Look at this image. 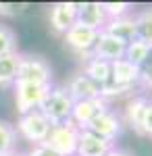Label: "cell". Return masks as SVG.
Masks as SVG:
<instances>
[{"label": "cell", "instance_id": "19", "mask_svg": "<svg viewBox=\"0 0 152 156\" xmlns=\"http://www.w3.org/2000/svg\"><path fill=\"white\" fill-rule=\"evenodd\" d=\"M133 19H136V40L152 44V9L133 12Z\"/></svg>", "mask_w": 152, "mask_h": 156}, {"label": "cell", "instance_id": "14", "mask_svg": "<svg viewBox=\"0 0 152 156\" xmlns=\"http://www.w3.org/2000/svg\"><path fill=\"white\" fill-rule=\"evenodd\" d=\"M113 83L123 85V87H138L140 85V69L131 65L129 60L119 58L110 62V79Z\"/></svg>", "mask_w": 152, "mask_h": 156}, {"label": "cell", "instance_id": "20", "mask_svg": "<svg viewBox=\"0 0 152 156\" xmlns=\"http://www.w3.org/2000/svg\"><path fill=\"white\" fill-rule=\"evenodd\" d=\"M17 131L9 121L0 119V156H9L17 152Z\"/></svg>", "mask_w": 152, "mask_h": 156}, {"label": "cell", "instance_id": "11", "mask_svg": "<svg viewBox=\"0 0 152 156\" xmlns=\"http://www.w3.org/2000/svg\"><path fill=\"white\" fill-rule=\"evenodd\" d=\"M92 56H96L100 60H106V62H115V60L125 56V44L119 42L117 37L108 36L106 31H100L98 40H96V44L92 48Z\"/></svg>", "mask_w": 152, "mask_h": 156}, {"label": "cell", "instance_id": "23", "mask_svg": "<svg viewBox=\"0 0 152 156\" xmlns=\"http://www.w3.org/2000/svg\"><path fill=\"white\" fill-rule=\"evenodd\" d=\"M102 11L106 15V21L108 19H119V17L131 15L133 4H129V2H102Z\"/></svg>", "mask_w": 152, "mask_h": 156}, {"label": "cell", "instance_id": "22", "mask_svg": "<svg viewBox=\"0 0 152 156\" xmlns=\"http://www.w3.org/2000/svg\"><path fill=\"white\" fill-rule=\"evenodd\" d=\"M17 52V36L9 25L0 23V56Z\"/></svg>", "mask_w": 152, "mask_h": 156}, {"label": "cell", "instance_id": "6", "mask_svg": "<svg viewBox=\"0 0 152 156\" xmlns=\"http://www.w3.org/2000/svg\"><path fill=\"white\" fill-rule=\"evenodd\" d=\"M123 119H121V115H117V110H113V108H106L102 110L96 119L88 125V131L96 133V135H100L102 140L106 142H117L119 137H121V133H123ZM85 131V129H83Z\"/></svg>", "mask_w": 152, "mask_h": 156}, {"label": "cell", "instance_id": "29", "mask_svg": "<svg viewBox=\"0 0 152 156\" xmlns=\"http://www.w3.org/2000/svg\"><path fill=\"white\" fill-rule=\"evenodd\" d=\"M9 156H25L23 152H19V150H17V152H13V154H9Z\"/></svg>", "mask_w": 152, "mask_h": 156}, {"label": "cell", "instance_id": "28", "mask_svg": "<svg viewBox=\"0 0 152 156\" xmlns=\"http://www.w3.org/2000/svg\"><path fill=\"white\" fill-rule=\"evenodd\" d=\"M106 156H133V154H131V152H127V150H123V148H117V146H115V148H113V150H110Z\"/></svg>", "mask_w": 152, "mask_h": 156}, {"label": "cell", "instance_id": "25", "mask_svg": "<svg viewBox=\"0 0 152 156\" xmlns=\"http://www.w3.org/2000/svg\"><path fill=\"white\" fill-rule=\"evenodd\" d=\"M29 9V4H17V2H0V17H17Z\"/></svg>", "mask_w": 152, "mask_h": 156}, {"label": "cell", "instance_id": "12", "mask_svg": "<svg viewBox=\"0 0 152 156\" xmlns=\"http://www.w3.org/2000/svg\"><path fill=\"white\" fill-rule=\"evenodd\" d=\"M75 23L94 29V31H102L106 23V15L102 11V2H77V19Z\"/></svg>", "mask_w": 152, "mask_h": 156}, {"label": "cell", "instance_id": "26", "mask_svg": "<svg viewBox=\"0 0 152 156\" xmlns=\"http://www.w3.org/2000/svg\"><path fill=\"white\" fill-rule=\"evenodd\" d=\"M140 135L152 137V98H148V104H146V110H144V117H142Z\"/></svg>", "mask_w": 152, "mask_h": 156}, {"label": "cell", "instance_id": "8", "mask_svg": "<svg viewBox=\"0 0 152 156\" xmlns=\"http://www.w3.org/2000/svg\"><path fill=\"white\" fill-rule=\"evenodd\" d=\"M108 108V102H104L102 98H94V100H79L73 104V112H71V123L83 131L88 129V125L92 123L102 110Z\"/></svg>", "mask_w": 152, "mask_h": 156}, {"label": "cell", "instance_id": "17", "mask_svg": "<svg viewBox=\"0 0 152 156\" xmlns=\"http://www.w3.org/2000/svg\"><path fill=\"white\" fill-rule=\"evenodd\" d=\"M81 73H83V75H88L92 81H96V83L102 87V85L110 79V62L92 56V58H88L85 62H83Z\"/></svg>", "mask_w": 152, "mask_h": 156}, {"label": "cell", "instance_id": "27", "mask_svg": "<svg viewBox=\"0 0 152 156\" xmlns=\"http://www.w3.org/2000/svg\"><path fill=\"white\" fill-rule=\"evenodd\" d=\"M25 156H56L50 148H46L44 144H38V146H31L27 152H25Z\"/></svg>", "mask_w": 152, "mask_h": 156}, {"label": "cell", "instance_id": "7", "mask_svg": "<svg viewBox=\"0 0 152 156\" xmlns=\"http://www.w3.org/2000/svg\"><path fill=\"white\" fill-rule=\"evenodd\" d=\"M98 34L100 31H94V29H88V27H81L75 23L63 37H65V44L77 56H81V60L85 62L88 58H92V48L98 40Z\"/></svg>", "mask_w": 152, "mask_h": 156}, {"label": "cell", "instance_id": "13", "mask_svg": "<svg viewBox=\"0 0 152 156\" xmlns=\"http://www.w3.org/2000/svg\"><path fill=\"white\" fill-rule=\"evenodd\" d=\"M115 148L113 142H106L100 135L92 131H79V142H77V152L75 156H106Z\"/></svg>", "mask_w": 152, "mask_h": 156}, {"label": "cell", "instance_id": "24", "mask_svg": "<svg viewBox=\"0 0 152 156\" xmlns=\"http://www.w3.org/2000/svg\"><path fill=\"white\" fill-rule=\"evenodd\" d=\"M140 85L144 90H152V44L150 48H148V54H146V58L144 62L140 65Z\"/></svg>", "mask_w": 152, "mask_h": 156}, {"label": "cell", "instance_id": "18", "mask_svg": "<svg viewBox=\"0 0 152 156\" xmlns=\"http://www.w3.org/2000/svg\"><path fill=\"white\" fill-rule=\"evenodd\" d=\"M21 52L0 56V87H9L17 79V69H19Z\"/></svg>", "mask_w": 152, "mask_h": 156}, {"label": "cell", "instance_id": "10", "mask_svg": "<svg viewBox=\"0 0 152 156\" xmlns=\"http://www.w3.org/2000/svg\"><path fill=\"white\" fill-rule=\"evenodd\" d=\"M65 90L69 92V96L73 98V102L100 98V85L96 83V81H92L88 75H83L81 71H77V73L71 75L67 85H65Z\"/></svg>", "mask_w": 152, "mask_h": 156}, {"label": "cell", "instance_id": "15", "mask_svg": "<svg viewBox=\"0 0 152 156\" xmlns=\"http://www.w3.org/2000/svg\"><path fill=\"white\" fill-rule=\"evenodd\" d=\"M133 12L125 15V17H119V19H108L104 23V27H102V31H106L108 36H113V37H117L119 42H123L127 46L129 42L136 40V19H133Z\"/></svg>", "mask_w": 152, "mask_h": 156}, {"label": "cell", "instance_id": "1", "mask_svg": "<svg viewBox=\"0 0 152 156\" xmlns=\"http://www.w3.org/2000/svg\"><path fill=\"white\" fill-rule=\"evenodd\" d=\"M73 104L75 102L69 96V92L65 90V85H52L38 110L48 119L50 127H56V125H65L71 121Z\"/></svg>", "mask_w": 152, "mask_h": 156}, {"label": "cell", "instance_id": "16", "mask_svg": "<svg viewBox=\"0 0 152 156\" xmlns=\"http://www.w3.org/2000/svg\"><path fill=\"white\" fill-rule=\"evenodd\" d=\"M148 104V96L146 94H138V96H131L127 100V104L123 108V125L131 127L133 131L140 135V125H142V117H144V110Z\"/></svg>", "mask_w": 152, "mask_h": 156}, {"label": "cell", "instance_id": "3", "mask_svg": "<svg viewBox=\"0 0 152 156\" xmlns=\"http://www.w3.org/2000/svg\"><path fill=\"white\" fill-rule=\"evenodd\" d=\"M15 131H17V137H21L25 142H29L31 146L44 144L50 133V123L48 119L40 112V110H31V112H25V115H19L17 117V123L13 125Z\"/></svg>", "mask_w": 152, "mask_h": 156}, {"label": "cell", "instance_id": "2", "mask_svg": "<svg viewBox=\"0 0 152 156\" xmlns=\"http://www.w3.org/2000/svg\"><path fill=\"white\" fill-rule=\"evenodd\" d=\"M15 81L50 87L52 85V67L46 58H42L38 54H21Z\"/></svg>", "mask_w": 152, "mask_h": 156}, {"label": "cell", "instance_id": "5", "mask_svg": "<svg viewBox=\"0 0 152 156\" xmlns=\"http://www.w3.org/2000/svg\"><path fill=\"white\" fill-rule=\"evenodd\" d=\"M50 87H52V85H50ZM50 87L15 81V83H13V98H15V110H17V115H25V112L38 110L40 104L44 102V98H46Z\"/></svg>", "mask_w": 152, "mask_h": 156}, {"label": "cell", "instance_id": "9", "mask_svg": "<svg viewBox=\"0 0 152 156\" xmlns=\"http://www.w3.org/2000/svg\"><path fill=\"white\" fill-rule=\"evenodd\" d=\"M75 19H77V2H54L50 6L48 12L50 27L60 36H65L75 25Z\"/></svg>", "mask_w": 152, "mask_h": 156}, {"label": "cell", "instance_id": "4", "mask_svg": "<svg viewBox=\"0 0 152 156\" xmlns=\"http://www.w3.org/2000/svg\"><path fill=\"white\" fill-rule=\"evenodd\" d=\"M77 142H79V129L69 121L65 125L52 127L46 137V142H44V146L50 148L56 156H75Z\"/></svg>", "mask_w": 152, "mask_h": 156}, {"label": "cell", "instance_id": "21", "mask_svg": "<svg viewBox=\"0 0 152 156\" xmlns=\"http://www.w3.org/2000/svg\"><path fill=\"white\" fill-rule=\"evenodd\" d=\"M148 48H150V44H146L142 40H133V42H129L127 46H125V56L123 58L129 60L131 65H136L140 69V65L144 62L146 54H148Z\"/></svg>", "mask_w": 152, "mask_h": 156}]
</instances>
